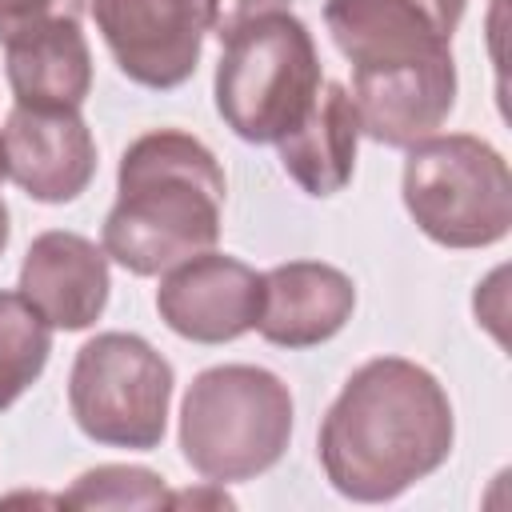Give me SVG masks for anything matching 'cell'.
Masks as SVG:
<instances>
[{
	"label": "cell",
	"instance_id": "cell-1",
	"mask_svg": "<svg viewBox=\"0 0 512 512\" xmlns=\"http://www.w3.org/2000/svg\"><path fill=\"white\" fill-rule=\"evenodd\" d=\"M456 440L444 384L416 360H364L328 404L316 456L328 484L356 504H384L432 476Z\"/></svg>",
	"mask_w": 512,
	"mask_h": 512
},
{
	"label": "cell",
	"instance_id": "cell-2",
	"mask_svg": "<svg viewBox=\"0 0 512 512\" xmlns=\"http://www.w3.org/2000/svg\"><path fill=\"white\" fill-rule=\"evenodd\" d=\"M224 192V168L204 140L180 128L144 132L120 156L100 248L132 276H164L216 248Z\"/></svg>",
	"mask_w": 512,
	"mask_h": 512
},
{
	"label": "cell",
	"instance_id": "cell-3",
	"mask_svg": "<svg viewBox=\"0 0 512 512\" xmlns=\"http://www.w3.org/2000/svg\"><path fill=\"white\" fill-rule=\"evenodd\" d=\"M288 440L292 392L260 364H212L180 400V456L200 480H256L280 464Z\"/></svg>",
	"mask_w": 512,
	"mask_h": 512
},
{
	"label": "cell",
	"instance_id": "cell-4",
	"mask_svg": "<svg viewBox=\"0 0 512 512\" xmlns=\"http://www.w3.org/2000/svg\"><path fill=\"white\" fill-rule=\"evenodd\" d=\"M324 84L312 32L300 16L268 12L224 40L216 60V112L248 144H276L312 108Z\"/></svg>",
	"mask_w": 512,
	"mask_h": 512
},
{
	"label": "cell",
	"instance_id": "cell-5",
	"mask_svg": "<svg viewBox=\"0 0 512 512\" xmlns=\"http://www.w3.org/2000/svg\"><path fill=\"white\" fill-rule=\"evenodd\" d=\"M400 196L416 228L440 248H492L512 228L508 160L480 136L432 132L404 148Z\"/></svg>",
	"mask_w": 512,
	"mask_h": 512
},
{
	"label": "cell",
	"instance_id": "cell-6",
	"mask_svg": "<svg viewBox=\"0 0 512 512\" xmlns=\"http://www.w3.org/2000/svg\"><path fill=\"white\" fill-rule=\"evenodd\" d=\"M172 364L136 332H100L80 344L68 372V408L76 428L128 452H152L168 428Z\"/></svg>",
	"mask_w": 512,
	"mask_h": 512
},
{
	"label": "cell",
	"instance_id": "cell-7",
	"mask_svg": "<svg viewBox=\"0 0 512 512\" xmlns=\"http://www.w3.org/2000/svg\"><path fill=\"white\" fill-rule=\"evenodd\" d=\"M116 68L140 88H180L204 52L200 0H92Z\"/></svg>",
	"mask_w": 512,
	"mask_h": 512
},
{
	"label": "cell",
	"instance_id": "cell-8",
	"mask_svg": "<svg viewBox=\"0 0 512 512\" xmlns=\"http://www.w3.org/2000/svg\"><path fill=\"white\" fill-rule=\"evenodd\" d=\"M260 296L264 272L208 248L164 272L156 288V312L176 336L192 344H228L256 328Z\"/></svg>",
	"mask_w": 512,
	"mask_h": 512
},
{
	"label": "cell",
	"instance_id": "cell-9",
	"mask_svg": "<svg viewBox=\"0 0 512 512\" xmlns=\"http://www.w3.org/2000/svg\"><path fill=\"white\" fill-rule=\"evenodd\" d=\"M4 176L36 204H68L96 176V140L80 108L16 104L0 128Z\"/></svg>",
	"mask_w": 512,
	"mask_h": 512
},
{
	"label": "cell",
	"instance_id": "cell-10",
	"mask_svg": "<svg viewBox=\"0 0 512 512\" xmlns=\"http://www.w3.org/2000/svg\"><path fill=\"white\" fill-rule=\"evenodd\" d=\"M468 0H328L324 24L352 68L424 60L452 48Z\"/></svg>",
	"mask_w": 512,
	"mask_h": 512
},
{
	"label": "cell",
	"instance_id": "cell-11",
	"mask_svg": "<svg viewBox=\"0 0 512 512\" xmlns=\"http://www.w3.org/2000/svg\"><path fill=\"white\" fill-rule=\"evenodd\" d=\"M348 92L360 116V136L384 148H412L416 140L440 132V124L456 108L452 48L424 60L352 68Z\"/></svg>",
	"mask_w": 512,
	"mask_h": 512
},
{
	"label": "cell",
	"instance_id": "cell-12",
	"mask_svg": "<svg viewBox=\"0 0 512 512\" xmlns=\"http://www.w3.org/2000/svg\"><path fill=\"white\" fill-rule=\"evenodd\" d=\"M16 292L52 328L84 332L108 308V292H112L108 252L80 232H64V228L40 232L24 252Z\"/></svg>",
	"mask_w": 512,
	"mask_h": 512
},
{
	"label": "cell",
	"instance_id": "cell-13",
	"mask_svg": "<svg viewBox=\"0 0 512 512\" xmlns=\"http://www.w3.org/2000/svg\"><path fill=\"white\" fill-rule=\"evenodd\" d=\"M356 308L348 272L324 260H288L264 272L256 332L276 348H316L332 340Z\"/></svg>",
	"mask_w": 512,
	"mask_h": 512
},
{
	"label": "cell",
	"instance_id": "cell-14",
	"mask_svg": "<svg viewBox=\"0 0 512 512\" xmlns=\"http://www.w3.org/2000/svg\"><path fill=\"white\" fill-rule=\"evenodd\" d=\"M356 148H360V116L348 84L340 80H324L304 120L276 140L284 176L304 196L316 200L348 188L356 168Z\"/></svg>",
	"mask_w": 512,
	"mask_h": 512
},
{
	"label": "cell",
	"instance_id": "cell-15",
	"mask_svg": "<svg viewBox=\"0 0 512 512\" xmlns=\"http://www.w3.org/2000/svg\"><path fill=\"white\" fill-rule=\"evenodd\" d=\"M4 76L24 108H80L92 92V52L80 20H52L4 40Z\"/></svg>",
	"mask_w": 512,
	"mask_h": 512
},
{
	"label": "cell",
	"instance_id": "cell-16",
	"mask_svg": "<svg viewBox=\"0 0 512 512\" xmlns=\"http://www.w3.org/2000/svg\"><path fill=\"white\" fill-rule=\"evenodd\" d=\"M52 356V324L20 296L0 288V412H8L44 372Z\"/></svg>",
	"mask_w": 512,
	"mask_h": 512
},
{
	"label": "cell",
	"instance_id": "cell-17",
	"mask_svg": "<svg viewBox=\"0 0 512 512\" xmlns=\"http://www.w3.org/2000/svg\"><path fill=\"white\" fill-rule=\"evenodd\" d=\"M168 488L152 468L140 464H100L72 480L68 492H60V504L68 508H168Z\"/></svg>",
	"mask_w": 512,
	"mask_h": 512
},
{
	"label": "cell",
	"instance_id": "cell-18",
	"mask_svg": "<svg viewBox=\"0 0 512 512\" xmlns=\"http://www.w3.org/2000/svg\"><path fill=\"white\" fill-rule=\"evenodd\" d=\"M88 0H0V44L24 28L52 20H80Z\"/></svg>",
	"mask_w": 512,
	"mask_h": 512
},
{
	"label": "cell",
	"instance_id": "cell-19",
	"mask_svg": "<svg viewBox=\"0 0 512 512\" xmlns=\"http://www.w3.org/2000/svg\"><path fill=\"white\" fill-rule=\"evenodd\" d=\"M292 0H200V12H204V32H212L220 44L240 32L244 24L268 16V12H288Z\"/></svg>",
	"mask_w": 512,
	"mask_h": 512
},
{
	"label": "cell",
	"instance_id": "cell-20",
	"mask_svg": "<svg viewBox=\"0 0 512 512\" xmlns=\"http://www.w3.org/2000/svg\"><path fill=\"white\" fill-rule=\"evenodd\" d=\"M184 504H192V508H232V496L224 492V484H216V480H200V488H184V492H172L168 496V508H184Z\"/></svg>",
	"mask_w": 512,
	"mask_h": 512
},
{
	"label": "cell",
	"instance_id": "cell-21",
	"mask_svg": "<svg viewBox=\"0 0 512 512\" xmlns=\"http://www.w3.org/2000/svg\"><path fill=\"white\" fill-rule=\"evenodd\" d=\"M4 244H8V204L0 200V252H4Z\"/></svg>",
	"mask_w": 512,
	"mask_h": 512
},
{
	"label": "cell",
	"instance_id": "cell-22",
	"mask_svg": "<svg viewBox=\"0 0 512 512\" xmlns=\"http://www.w3.org/2000/svg\"><path fill=\"white\" fill-rule=\"evenodd\" d=\"M4 180H8V176H4V160H0V184H4Z\"/></svg>",
	"mask_w": 512,
	"mask_h": 512
}]
</instances>
